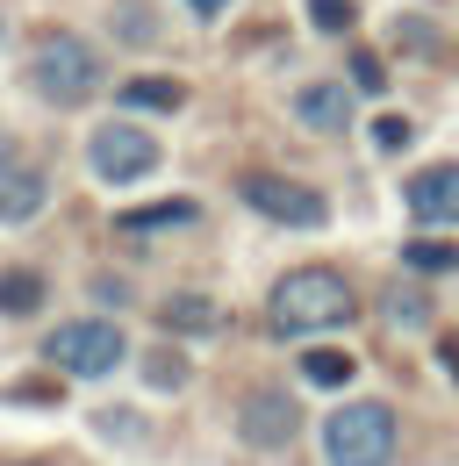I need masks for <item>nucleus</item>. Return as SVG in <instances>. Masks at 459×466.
Segmentation results:
<instances>
[{
  "label": "nucleus",
  "instance_id": "nucleus-1",
  "mask_svg": "<svg viewBox=\"0 0 459 466\" xmlns=\"http://www.w3.org/2000/svg\"><path fill=\"white\" fill-rule=\"evenodd\" d=\"M352 316H359V294H352V280L331 273V266H294V273L273 280V294H266V330H273V338H316V330H338Z\"/></svg>",
  "mask_w": 459,
  "mask_h": 466
},
{
  "label": "nucleus",
  "instance_id": "nucleus-2",
  "mask_svg": "<svg viewBox=\"0 0 459 466\" xmlns=\"http://www.w3.org/2000/svg\"><path fill=\"white\" fill-rule=\"evenodd\" d=\"M29 86H36L51 108H87V101H94V86H101V58H94L79 36L51 29V36L29 51Z\"/></svg>",
  "mask_w": 459,
  "mask_h": 466
},
{
  "label": "nucleus",
  "instance_id": "nucleus-3",
  "mask_svg": "<svg viewBox=\"0 0 459 466\" xmlns=\"http://www.w3.org/2000/svg\"><path fill=\"white\" fill-rule=\"evenodd\" d=\"M323 460L331 466H395V409L388 402H344L323 423Z\"/></svg>",
  "mask_w": 459,
  "mask_h": 466
},
{
  "label": "nucleus",
  "instance_id": "nucleus-4",
  "mask_svg": "<svg viewBox=\"0 0 459 466\" xmlns=\"http://www.w3.org/2000/svg\"><path fill=\"white\" fill-rule=\"evenodd\" d=\"M44 359L65 366V373H79V380H101L122 366V330H115L108 316H87V323H57L51 338H44Z\"/></svg>",
  "mask_w": 459,
  "mask_h": 466
},
{
  "label": "nucleus",
  "instance_id": "nucleus-5",
  "mask_svg": "<svg viewBox=\"0 0 459 466\" xmlns=\"http://www.w3.org/2000/svg\"><path fill=\"white\" fill-rule=\"evenodd\" d=\"M237 194H244V208H259V216L280 223V230H316V223L331 216L316 187H301V179H287V173H244Z\"/></svg>",
  "mask_w": 459,
  "mask_h": 466
},
{
  "label": "nucleus",
  "instance_id": "nucleus-6",
  "mask_svg": "<svg viewBox=\"0 0 459 466\" xmlns=\"http://www.w3.org/2000/svg\"><path fill=\"white\" fill-rule=\"evenodd\" d=\"M158 144L137 129V122H101L94 129V144H87V166H94V179H108V187H129V179L158 173Z\"/></svg>",
  "mask_w": 459,
  "mask_h": 466
},
{
  "label": "nucleus",
  "instance_id": "nucleus-7",
  "mask_svg": "<svg viewBox=\"0 0 459 466\" xmlns=\"http://www.w3.org/2000/svg\"><path fill=\"white\" fill-rule=\"evenodd\" d=\"M237 431H244L259 452H280V445H294V431H301V402H294L287 388H259L251 402L237 409Z\"/></svg>",
  "mask_w": 459,
  "mask_h": 466
},
{
  "label": "nucleus",
  "instance_id": "nucleus-8",
  "mask_svg": "<svg viewBox=\"0 0 459 466\" xmlns=\"http://www.w3.org/2000/svg\"><path fill=\"white\" fill-rule=\"evenodd\" d=\"M409 216L416 223H459V166H431V173L409 179Z\"/></svg>",
  "mask_w": 459,
  "mask_h": 466
},
{
  "label": "nucleus",
  "instance_id": "nucleus-9",
  "mask_svg": "<svg viewBox=\"0 0 459 466\" xmlns=\"http://www.w3.org/2000/svg\"><path fill=\"white\" fill-rule=\"evenodd\" d=\"M294 116H301V129H316V137H338V129H352V94L331 86V79H316V86L294 94Z\"/></svg>",
  "mask_w": 459,
  "mask_h": 466
},
{
  "label": "nucleus",
  "instance_id": "nucleus-10",
  "mask_svg": "<svg viewBox=\"0 0 459 466\" xmlns=\"http://www.w3.org/2000/svg\"><path fill=\"white\" fill-rule=\"evenodd\" d=\"M44 201H51V179L36 173V166H7L0 173V223H29Z\"/></svg>",
  "mask_w": 459,
  "mask_h": 466
},
{
  "label": "nucleus",
  "instance_id": "nucleus-11",
  "mask_svg": "<svg viewBox=\"0 0 459 466\" xmlns=\"http://www.w3.org/2000/svg\"><path fill=\"white\" fill-rule=\"evenodd\" d=\"M115 101H122V108H144V116H179V108H187V86L166 79V72H137V79H122Z\"/></svg>",
  "mask_w": 459,
  "mask_h": 466
},
{
  "label": "nucleus",
  "instance_id": "nucleus-12",
  "mask_svg": "<svg viewBox=\"0 0 459 466\" xmlns=\"http://www.w3.org/2000/svg\"><path fill=\"white\" fill-rule=\"evenodd\" d=\"M129 237H158V230H187V223H201V208L194 201H151V208H129V216H115Z\"/></svg>",
  "mask_w": 459,
  "mask_h": 466
},
{
  "label": "nucleus",
  "instance_id": "nucleus-13",
  "mask_svg": "<svg viewBox=\"0 0 459 466\" xmlns=\"http://www.w3.org/2000/svg\"><path fill=\"white\" fill-rule=\"evenodd\" d=\"M0 309H7V316H29V309H44V273H22V266H7V273H0Z\"/></svg>",
  "mask_w": 459,
  "mask_h": 466
},
{
  "label": "nucleus",
  "instance_id": "nucleus-14",
  "mask_svg": "<svg viewBox=\"0 0 459 466\" xmlns=\"http://www.w3.org/2000/svg\"><path fill=\"white\" fill-rule=\"evenodd\" d=\"M158 316H166V330H216V301L209 294H172Z\"/></svg>",
  "mask_w": 459,
  "mask_h": 466
},
{
  "label": "nucleus",
  "instance_id": "nucleus-15",
  "mask_svg": "<svg viewBox=\"0 0 459 466\" xmlns=\"http://www.w3.org/2000/svg\"><path fill=\"white\" fill-rule=\"evenodd\" d=\"M402 266H409V273H459V244H445V237H416V244L402 251Z\"/></svg>",
  "mask_w": 459,
  "mask_h": 466
},
{
  "label": "nucleus",
  "instance_id": "nucleus-16",
  "mask_svg": "<svg viewBox=\"0 0 459 466\" xmlns=\"http://www.w3.org/2000/svg\"><path fill=\"white\" fill-rule=\"evenodd\" d=\"M301 380H316V388H344V380H352V359H344V351H301Z\"/></svg>",
  "mask_w": 459,
  "mask_h": 466
},
{
  "label": "nucleus",
  "instance_id": "nucleus-17",
  "mask_svg": "<svg viewBox=\"0 0 459 466\" xmlns=\"http://www.w3.org/2000/svg\"><path fill=\"white\" fill-rule=\"evenodd\" d=\"M144 380L151 388H187V359L179 351H144Z\"/></svg>",
  "mask_w": 459,
  "mask_h": 466
},
{
  "label": "nucleus",
  "instance_id": "nucleus-18",
  "mask_svg": "<svg viewBox=\"0 0 459 466\" xmlns=\"http://www.w3.org/2000/svg\"><path fill=\"white\" fill-rule=\"evenodd\" d=\"M352 15H359L352 0H309V22H316L323 36H344V29H352Z\"/></svg>",
  "mask_w": 459,
  "mask_h": 466
},
{
  "label": "nucleus",
  "instance_id": "nucleus-19",
  "mask_svg": "<svg viewBox=\"0 0 459 466\" xmlns=\"http://www.w3.org/2000/svg\"><path fill=\"white\" fill-rule=\"evenodd\" d=\"M395 44H409L416 58H431V51H438V36H431V29L416 22V15H409V22H395Z\"/></svg>",
  "mask_w": 459,
  "mask_h": 466
},
{
  "label": "nucleus",
  "instance_id": "nucleus-20",
  "mask_svg": "<svg viewBox=\"0 0 459 466\" xmlns=\"http://www.w3.org/2000/svg\"><path fill=\"white\" fill-rule=\"evenodd\" d=\"M352 79H359V86H373V94L388 86V72H381V58H373V51H359V58H352Z\"/></svg>",
  "mask_w": 459,
  "mask_h": 466
},
{
  "label": "nucleus",
  "instance_id": "nucleus-21",
  "mask_svg": "<svg viewBox=\"0 0 459 466\" xmlns=\"http://www.w3.org/2000/svg\"><path fill=\"white\" fill-rule=\"evenodd\" d=\"M15 402H36V409H51V402H57V388H51V380H22V388H15Z\"/></svg>",
  "mask_w": 459,
  "mask_h": 466
},
{
  "label": "nucleus",
  "instance_id": "nucleus-22",
  "mask_svg": "<svg viewBox=\"0 0 459 466\" xmlns=\"http://www.w3.org/2000/svg\"><path fill=\"white\" fill-rule=\"evenodd\" d=\"M158 22H151V7H122V36H151Z\"/></svg>",
  "mask_w": 459,
  "mask_h": 466
},
{
  "label": "nucleus",
  "instance_id": "nucleus-23",
  "mask_svg": "<svg viewBox=\"0 0 459 466\" xmlns=\"http://www.w3.org/2000/svg\"><path fill=\"white\" fill-rule=\"evenodd\" d=\"M373 144H388V151H402V144H409V129H402V122H373Z\"/></svg>",
  "mask_w": 459,
  "mask_h": 466
},
{
  "label": "nucleus",
  "instance_id": "nucleus-24",
  "mask_svg": "<svg viewBox=\"0 0 459 466\" xmlns=\"http://www.w3.org/2000/svg\"><path fill=\"white\" fill-rule=\"evenodd\" d=\"M101 431H108V438H137L144 423H137V416H101Z\"/></svg>",
  "mask_w": 459,
  "mask_h": 466
},
{
  "label": "nucleus",
  "instance_id": "nucleus-25",
  "mask_svg": "<svg viewBox=\"0 0 459 466\" xmlns=\"http://www.w3.org/2000/svg\"><path fill=\"white\" fill-rule=\"evenodd\" d=\"M438 359H445V373L459 380V338H438Z\"/></svg>",
  "mask_w": 459,
  "mask_h": 466
},
{
  "label": "nucleus",
  "instance_id": "nucleus-26",
  "mask_svg": "<svg viewBox=\"0 0 459 466\" xmlns=\"http://www.w3.org/2000/svg\"><path fill=\"white\" fill-rule=\"evenodd\" d=\"M187 7H194V15H201V22H216V15H223L230 0H187Z\"/></svg>",
  "mask_w": 459,
  "mask_h": 466
},
{
  "label": "nucleus",
  "instance_id": "nucleus-27",
  "mask_svg": "<svg viewBox=\"0 0 459 466\" xmlns=\"http://www.w3.org/2000/svg\"><path fill=\"white\" fill-rule=\"evenodd\" d=\"M7 166H15V158H7V137H0V173H7Z\"/></svg>",
  "mask_w": 459,
  "mask_h": 466
},
{
  "label": "nucleus",
  "instance_id": "nucleus-28",
  "mask_svg": "<svg viewBox=\"0 0 459 466\" xmlns=\"http://www.w3.org/2000/svg\"><path fill=\"white\" fill-rule=\"evenodd\" d=\"M0 36H7V15H0Z\"/></svg>",
  "mask_w": 459,
  "mask_h": 466
}]
</instances>
